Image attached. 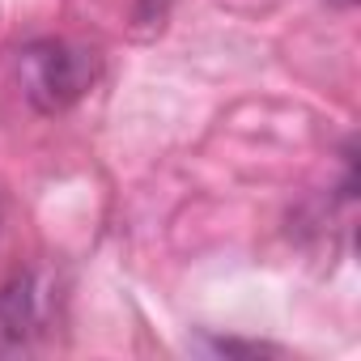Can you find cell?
Masks as SVG:
<instances>
[{"instance_id": "obj_2", "label": "cell", "mask_w": 361, "mask_h": 361, "mask_svg": "<svg viewBox=\"0 0 361 361\" xmlns=\"http://www.w3.org/2000/svg\"><path fill=\"white\" fill-rule=\"evenodd\" d=\"M331 5H336V9H353V5H357V0H331Z\"/></svg>"}, {"instance_id": "obj_1", "label": "cell", "mask_w": 361, "mask_h": 361, "mask_svg": "<svg viewBox=\"0 0 361 361\" xmlns=\"http://www.w3.org/2000/svg\"><path fill=\"white\" fill-rule=\"evenodd\" d=\"M94 73H98L94 51L73 47L64 39H43L22 51V90L43 115L73 106L94 85Z\"/></svg>"}]
</instances>
